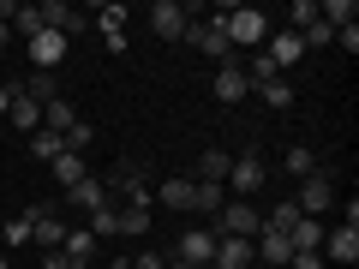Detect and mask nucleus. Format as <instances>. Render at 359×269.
Listing matches in <instances>:
<instances>
[{
  "label": "nucleus",
  "mask_w": 359,
  "mask_h": 269,
  "mask_svg": "<svg viewBox=\"0 0 359 269\" xmlns=\"http://www.w3.org/2000/svg\"><path fill=\"white\" fill-rule=\"evenodd\" d=\"M216 25H222V36H228V48H252L257 54L269 42V18L257 13V6H222Z\"/></svg>",
  "instance_id": "1"
},
{
  "label": "nucleus",
  "mask_w": 359,
  "mask_h": 269,
  "mask_svg": "<svg viewBox=\"0 0 359 269\" xmlns=\"http://www.w3.org/2000/svg\"><path fill=\"white\" fill-rule=\"evenodd\" d=\"M257 228H264V216H257L245 198H228V204L216 209V228L210 233H222V240H257Z\"/></svg>",
  "instance_id": "2"
},
{
  "label": "nucleus",
  "mask_w": 359,
  "mask_h": 269,
  "mask_svg": "<svg viewBox=\"0 0 359 269\" xmlns=\"http://www.w3.org/2000/svg\"><path fill=\"white\" fill-rule=\"evenodd\" d=\"M180 42H192V48L204 54V60H216V66H228V60H233V48H228V36H222V25H216V18H192Z\"/></svg>",
  "instance_id": "3"
},
{
  "label": "nucleus",
  "mask_w": 359,
  "mask_h": 269,
  "mask_svg": "<svg viewBox=\"0 0 359 269\" xmlns=\"http://www.w3.org/2000/svg\"><path fill=\"white\" fill-rule=\"evenodd\" d=\"M186 25H192V6H180V0H156V6H150V30L162 42H180Z\"/></svg>",
  "instance_id": "4"
},
{
  "label": "nucleus",
  "mask_w": 359,
  "mask_h": 269,
  "mask_svg": "<svg viewBox=\"0 0 359 269\" xmlns=\"http://www.w3.org/2000/svg\"><path fill=\"white\" fill-rule=\"evenodd\" d=\"M330 204H335V179L323 174V167H318L311 179H299V198H294L299 216H318V209H330Z\"/></svg>",
  "instance_id": "5"
},
{
  "label": "nucleus",
  "mask_w": 359,
  "mask_h": 269,
  "mask_svg": "<svg viewBox=\"0 0 359 269\" xmlns=\"http://www.w3.org/2000/svg\"><path fill=\"white\" fill-rule=\"evenodd\" d=\"M25 54H30V72H54V66L66 60V36L60 30H42V36L25 42Z\"/></svg>",
  "instance_id": "6"
},
{
  "label": "nucleus",
  "mask_w": 359,
  "mask_h": 269,
  "mask_svg": "<svg viewBox=\"0 0 359 269\" xmlns=\"http://www.w3.org/2000/svg\"><path fill=\"white\" fill-rule=\"evenodd\" d=\"M264 179H269V167L257 162V150H245V156H233V167H228V186H233V192H240V198H252L257 186H264Z\"/></svg>",
  "instance_id": "7"
},
{
  "label": "nucleus",
  "mask_w": 359,
  "mask_h": 269,
  "mask_svg": "<svg viewBox=\"0 0 359 269\" xmlns=\"http://www.w3.org/2000/svg\"><path fill=\"white\" fill-rule=\"evenodd\" d=\"M180 263H198V269H210V257H216V233H210V228H186V233H180Z\"/></svg>",
  "instance_id": "8"
},
{
  "label": "nucleus",
  "mask_w": 359,
  "mask_h": 269,
  "mask_svg": "<svg viewBox=\"0 0 359 269\" xmlns=\"http://www.w3.org/2000/svg\"><path fill=\"white\" fill-rule=\"evenodd\" d=\"M318 251L353 269V263H359V228H323V245H318Z\"/></svg>",
  "instance_id": "9"
},
{
  "label": "nucleus",
  "mask_w": 359,
  "mask_h": 269,
  "mask_svg": "<svg viewBox=\"0 0 359 269\" xmlns=\"http://www.w3.org/2000/svg\"><path fill=\"white\" fill-rule=\"evenodd\" d=\"M216 102H245V96H252V84H245V66L240 60H228V66H216Z\"/></svg>",
  "instance_id": "10"
},
{
  "label": "nucleus",
  "mask_w": 359,
  "mask_h": 269,
  "mask_svg": "<svg viewBox=\"0 0 359 269\" xmlns=\"http://www.w3.org/2000/svg\"><path fill=\"white\" fill-rule=\"evenodd\" d=\"M252 240H222L216 233V257H210V269H252Z\"/></svg>",
  "instance_id": "11"
},
{
  "label": "nucleus",
  "mask_w": 359,
  "mask_h": 269,
  "mask_svg": "<svg viewBox=\"0 0 359 269\" xmlns=\"http://www.w3.org/2000/svg\"><path fill=\"white\" fill-rule=\"evenodd\" d=\"M264 54L276 60V72H287V66H299V54H306V42H299V30H282V36H269Z\"/></svg>",
  "instance_id": "12"
},
{
  "label": "nucleus",
  "mask_w": 359,
  "mask_h": 269,
  "mask_svg": "<svg viewBox=\"0 0 359 269\" xmlns=\"http://www.w3.org/2000/svg\"><path fill=\"white\" fill-rule=\"evenodd\" d=\"M252 257H257V263H287V257H294V245H287V233H269V228H257Z\"/></svg>",
  "instance_id": "13"
},
{
  "label": "nucleus",
  "mask_w": 359,
  "mask_h": 269,
  "mask_svg": "<svg viewBox=\"0 0 359 269\" xmlns=\"http://www.w3.org/2000/svg\"><path fill=\"white\" fill-rule=\"evenodd\" d=\"M228 204V186H210V179H192V209H204V228L216 221V209Z\"/></svg>",
  "instance_id": "14"
},
{
  "label": "nucleus",
  "mask_w": 359,
  "mask_h": 269,
  "mask_svg": "<svg viewBox=\"0 0 359 269\" xmlns=\"http://www.w3.org/2000/svg\"><path fill=\"white\" fill-rule=\"evenodd\" d=\"M114 209H120V233H126V240L150 233V221H156V204H114Z\"/></svg>",
  "instance_id": "15"
},
{
  "label": "nucleus",
  "mask_w": 359,
  "mask_h": 269,
  "mask_svg": "<svg viewBox=\"0 0 359 269\" xmlns=\"http://www.w3.org/2000/svg\"><path fill=\"white\" fill-rule=\"evenodd\" d=\"M66 204H72V209H102V204H108L102 179H96V174H84V179L72 186V192H66Z\"/></svg>",
  "instance_id": "16"
},
{
  "label": "nucleus",
  "mask_w": 359,
  "mask_h": 269,
  "mask_svg": "<svg viewBox=\"0 0 359 269\" xmlns=\"http://www.w3.org/2000/svg\"><path fill=\"white\" fill-rule=\"evenodd\" d=\"M25 96H30L36 108L60 102V72H30V78H25Z\"/></svg>",
  "instance_id": "17"
},
{
  "label": "nucleus",
  "mask_w": 359,
  "mask_h": 269,
  "mask_svg": "<svg viewBox=\"0 0 359 269\" xmlns=\"http://www.w3.org/2000/svg\"><path fill=\"white\" fill-rule=\"evenodd\" d=\"M228 167H233L228 150H204L198 156V179H210V186H228Z\"/></svg>",
  "instance_id": "18"
},
{
  "label": "nucleus",
  "mask_w": 359,
  "mask_h": 269,
  "mask_svg": "<svg viewBox=\"0 0 359 269\" xmlns=\"http://www.w3.org/2000/svg\"><path fill=\"white\" fill-rule=\"evenodd\" d=\"M287 245H294V251H318V245H323V221L318 216H299L294 233H287Z\"/></svg>",
  "instance_id": "19"
},
{
  "label": "nucleus",
  "mask_w": 359,
  "mask_h": 269,
  "mask_svg": "<svg viewBox=\"0 0 359 269\" xmlns=\"http://www.w3.org/2000/svg\"><path fill=\"white\" fill-rule=\"evenodd\" d=\"M48 167H54V179H60V192H72L78 179H84V174H90V167H84V156H66V150H60V156H54V162H48Z\"/></svg>",
  "instance_id": "20"
},
{
  "label": "nucleus",
  "mask_w": 359,
  "mask_h": 269,
  "mask_svg": "<svg viewBox=\"0 0 359 269\" xmlns=\"http://www.w3.org/2000/svg\"><path fill=\"white\" fill-rule=\"evenodd\" d=\"M42 126H48V132H60V138H66V132L78 126V108H72V102L60 96V102H48V108H42Z\"/></svg>",
  "instance_id": "21"
},
{
  "label": "nucleus",
  "mask_w": 359,
  "mask_h": 269,
  "mask_svg": "<svg viewBox=\"0 0 359 269\" xmlns=\"http://www.w3.org/2000/svg\"><path fill=\"white\" fill-rule=\"evenodd\" d=\"M282 167H287V174H294V179H311V174H318V167H323V162H318V156H311V150H306V144H294V150H287V156H282Z\"/></svg>",
  "instance_id": "22"
},
{
  "label": "nucleus",
  "mask_w": 359,
  "mask_h": 269,
  "mask_svg": "<svg viewBox=\"0 0 359 269\" xmlns=\"http://www.w3.org/2000/svg\"><path fill=\"white\" fill-rule=\"evenodd\" d=\"M162 209H192V179H162Z\"/></svg>",
  "instance_id": "23"
},
{
  "label": "nucleus",
  "mask_w": 359,
  "mask_h": 269,
  "mask_svg": "<svg viewBox=\"0 0 359 269\" xmlns=\"http://www.w3.org/2000/svg\"><path fill=\"white\" fill-rule=\"evenodd\" d=\"M318 18H323L330 30H347V25L359 18V6H353V0H330V6H318Z\"/></svg>",
  "instance_id": "24"
},
{
  "label": "nucleus",
  "mask_w": 359,
  "mask_h": 269,
  "mask_svg": "<svg viewBox=\"0 0 359 269\" xmlns=\"http://www.w3.org/2000/svg\"><path fill=\"white\" fill-rule=\"evenodd\" d=\"M276 78H282V72H276V60H269V54L257 48V54H252V66H245V84H252V90H264V84H276Z\"/></svg>",
  "instance_id": "25"
},
{
  "label": "nucleus",
  "mask_w": 359,
  "mask_h": 269,
  "mask_svg": "<svg viewBox=\"0 0 359 269\" xmlns=\"http://www.w3.org/2000/svg\"><path fill=\"white\" fill-rule=\"evenodd\" d=\"M60 251H66V257H96V233H90V228H66Z\"/></svg>",
  "instance_id": "26"
},
{
  "label": "nucleus",
  "mask_w": 359,
  "mask_h": 269,
  "mask_svg": "<svg viewBox=\"0 0 359 269\" xmlns=\"http://www.w3.org/2000/svg\"><path fill=\"white\" fill-rule=\"evenodd\" d=\"M6 120H13L18 132H42V108L30 102V96H18V102H13V114H6Z\"/></svg>",
  "instance_id": "27"
},
{
  "label": "nucleus",
  "mask_w": 359,
  "mask_h": 269,
  "mask_svg": "<svg viewBox=\"0 0 359 269\" xmlns=\"http://www.w3.org/2000/svg\"><path fill=\"white\" fill-rule=\"evenodd\" d=\"M90 233H96V240H114V233H120V209H114V204L90 209Z\"/></svg>",
  "instance_id": "28"
},
{
  "label": "nucleus",
  "mask_w": 359,
  "mask_h": 269,
  "mask_svg": "<svg viewBox=\"0 0 359 269\" xmlns=\"http://www.w3.org/2000/svg\"><path fill=\"white\" fill-rule=\"evenodd\" d=\"M90 144H96V126H90V120H78V126L60 138V150H66V156H84Z\"/></svg>",
  "instance_id": "29"
},
{
  "label": "nucleus",
  "mask_w": 359,
  "mask_h": 269,
  "mask_svg": "<svg viewBox=\"0 0 359 269\" xmlns=\"http://www.w3.org/2000/svg\"><path fill=\"white\" fill-rule=\"evenodd\" d=\"M30 156H42V162H54V156H60V132H30Z\"/></svg>",
  "instance_id": "30"
},
{
  "label": "nucleus",
  "mask_w": 359,
  "mask_h": 269,
  "mask_svg": "<svg viewBox=\"0 0 359 269\" xmlns=\"http://www.w3.org/2000/svg\"><path fill=\"white\" fill-rule=\"evenodd\" d=\"M294 221H299V209H294V204H276V209L264 216V228H269V233H294Z\"/></svg>",
  "instance_id": "31"
},
{
  "label": "nucleus",
  "mask_w": 359,
  "mask_h": 269,
  "mask_svg": "<svg viewBox=\"0 0 359 269\" xmlns=\"http://www.w3.org/2000/svg\"><path fill=\"white\" fill-rule=\"evenodd\" d=\"M257 96H264L269 108H294V84H287V78H276V84H264Z\"/></svg>",
  "instance_id": "32"
},
{
  "label": "nucleus",
  "mask_w": 359,
  "mask_h": 269,
  "mask_svg": "<svg viewBox=\"0 0 359 269\" xmlns=\"http://www.w3.org/2000/svg\"><path fill=\"white\" fill-rule=\"evenodd\" d=\"M126 6H120V0H108V6H96V30H120V25H126Z\"/></svg>",
  "instance_id": "33"
},
{
  "label": "nucleus",
  "mask_w": 359,
  "mask_h": 269,
  "mask_svg": "<svg viewBox=\"0 0 359 269\" xmlns=\"http://www.w3.org/2000/svg\"><path fill=\"white\" fill-rule=\"evenodd\" d=\"M299 42H306V48H330V42H335V30L318 18V25H306V30H299Z\"/></svg>",
  "instance_id": "34"
},
{
  "label": "nucleus",
  "mask_w": 359,
  "mask_h": 269,
  "mask_svg": "<svg viewBox=\"0 0 359 269\" xmlns=\"http://www.w3.org/2000/svg\"><path fill=\"white\" fill-rule=\"evenodd\" d=\"M18 245H30V216H13V221H6V251H18Z\"/></svg>",
  "instance_id": "35"
},
{
  "label": "nucleus",
  "mask_w": 359,
  "mask_h": 269,
  "mask_svg": "<svg viewBox=\"0 0 359 269\" xmlns=\"http://www.w3.org/2000/svg\"><path fill=\"white\" fill-rule=\"evenodd\" d=\"M306 25H318V0H294V25L287 30H306Z\"/></svg>",
  "instance_id": "36"
},
{
  "label": "nucleus",
  "mask_w": 359,
  "mask_h": 269,
  "mask_svg": "<svg viewBox=\"0 0 359 269\" xmlns=\"http://www.w3.org/2000/svg\"><path fill=\"white\" fill-rule=\"evenodd\" d=\"M18 96H25V84H0V120L13 114V102H18Z\"/></svg>",
  "instance_id": "37"
},
{
  "label": "nucleus",
  "mask_w": 359,
  "mask_h": 269,
  "mask_svg": "<svg viewBox=\"0 0 359 269\" xmlns=\"http://www.w3.org/2000/svg\"><path fill=\"white\" fill-rule=\"evenodd\" d=\"M287 269H323V251H294V257H287Z\"/></svg>",
  "instance_id": "38"
},
{
  "label": "nucleus",
  "mask_w": 359,
  "mask_h": 269,
  "mask_svg": "<svg viewBox=\"0 0 359 269\" xmlns=\"http://www.w3.org/2000/svg\"><path fill=\"white\" fill-rule=\"evenodd\" d=\"M48 269H90V257H66V251H54Z\"/></svg>",
  "instance_id": "39"
},
{
  "label": "nucleus",
  "mask_w": 359,
  "mask_h": 269,
  "mask_svg": "<svg viewBox=\"0 0 359 269\" xmlns=\"http://www.w3.org/2000/svg\"><path fill=\"white\" fill-rule=\"evenodd\" d=\"M335 42H341L347 54H359V25H347V30H335Z\"/></svg>",
  "instance_id": "40"
},
{
  "label": "nucleus",
  "mask_w": 359,
  "mask_h": 269,
  "mask_svg": "<svg viewBox=\"0 0 359 269\" xmlns=\"http://www.w3.org/2000/svg\"><path fill=\"white\" fill-rule=\"evenodd\" d=\"M132 269H168V257H156V251H144V257H138V263H132Z\"/></svg>",
  "instance_id": "41"
},
{
  "label": "nucleus",
  "mask_w": 359,
  "mask_h": 269,
  "mask_svg": "<svg viewBox=\"0 0 359 269\" xmlns=\"http://www.w3.org/2000/svg\"><path fill=\"white\" fill-rule=\"evenodd\" d=\"M6 42H13V25H6V18H0V48H6Z\"/></svg>",
  "instance_id": "42"
},
{
  "label": "nucleus",
  "mask_w": 359,
  "mask_h": 269,
  "mask_svg": "<svg viewBox=\"0 0 359 269\" xmlns=\"http://www.w3.org/2000/svg\"><path fill=\"white\" fill-rule=\"evenodd\" d=\"M168 269H198V263H180V257H174V263H168Z\"/></svg>",
  "instance_id": "43"
},
{
  "label": "nucleus",
  "mask_w": 359,
  "mask_h": 269,
  "mask_svg": "<svg viewBox=\"0 0 359 269\" xmlns=\"http://www.w3.org/2000/svg\"><path fill=\"white\" fill-rule=\"evenodd\" d=\"M0 269H13V263H6V251H0Z\"/></svg>",
  "instance_id": "44"
}]
</instances>
